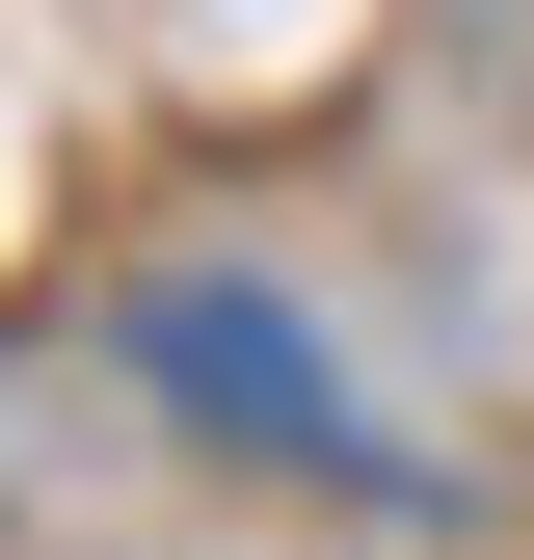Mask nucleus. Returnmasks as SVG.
<instances>
[{
	"mask_svg": "<svg viewBox=\"0 0 534 560\" xmlns=\"http://www.w3.org/2000/svg\"><path fill=\"white\" fill-rule=\"evenodd\" d=\"M161 374H187V400H241V428H321V347H294V320H241V294H161Z\"/></svg>",
	"mask_w": 534,
	"mask_h": 560,
	"instance_id": "obj_1",
	"label": "nucleus"
}]
</instances>
